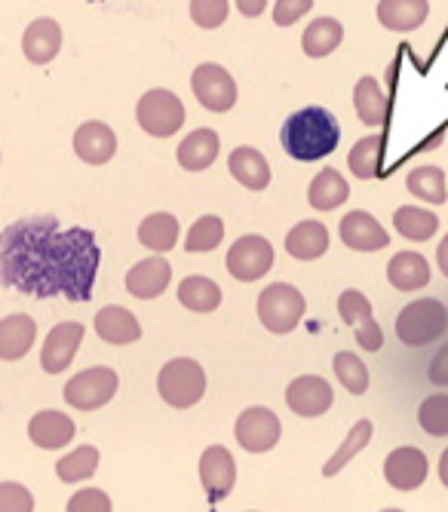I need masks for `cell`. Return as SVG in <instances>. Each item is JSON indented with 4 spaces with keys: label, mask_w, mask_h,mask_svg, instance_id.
<instances>
[{
    "label": "cell",
    "mask_w": 448,
    "mask_h": 512,
    "mask_svg": "<svg viewBox=\"0 0 448 512\" xmlns=\"http://www.w3.org/2000/svg\"><path fill=\"white\" fill-rule=\"evenodd\" d=\"M99 243L86 227H59L53 215L25 218L0 234V286L31 298L89 301L99 273Z\"/></svg>",
    "instance_id": "1"
},
{
    "label": "cell",
    "mask_w": 448,
    "mask_h": 512,
    "mask_svg": "<svg viewBox=\"0 0 448 512\" xmlns=\"http://www.w3.org/2000/svg\"><path fill=\"white\" fill-rule=\"evenodd\" d=\"M341 142V126L329 108L307 105L286 117L280 129V145L283 151L298 163H317L338 151Z\"/></svg>",
    "instance_id": "2"
},
{
    "label": "cell",
    "mask_w": 448,
    "mask_h": 512,
    "mask_svg": "<svg viewBox=\"0 0 448 512\" xmlns=\"http://www.w3.org/2000/svg\"><path fill=\"white\" fill-rule=\"evenodd\" d=\"M206 387H209L206 368L197 359H191V356H175V359H169L160 368V375H157V393L175 411L194 408L206 396Z\"/></svg>",
    "instance_id": "3"
},
{
    "label": "cell",
    "mask_w": 448,
    "mask_h": 512,
    "mask_svg": "<svg viewBox=\"0 0 448 512\" xmlns=\"http://www.w3.org/2000/svg\"><path fill=\"white\" fill-rule=\"evenodd\" d=\"M448 332V307L439 298H418L396 316V338L406 347H427Z\"/></svg>",
    "instance_id": "4"
},
{
    "label": "cell",
    "mask_w": 448,
    "mask_h": 512,
    "mask_svg": "<svg viewBox=\"0 0 448 512\" xmlns=\"http://www.w3.org/2000/svg\"><path fill=\"white\" fill-rule=\"evenodd\" d=\"M255 310L258 322L271 335H292L307 313V301L304 292H298L292 283H271L264 292H258Z\"/></svg>",
    "instance_id": "5"
},
{
    "label": "cell",
    "mask_w": 448,
    "mask_h": 512,
    "mask_svg": "<svg viewBox=\"0 0 448 512\" xmlns=\"http://www.w3.org/2000/svg\"><path fill=\"white\" fill-rule=\"evenodd\" d=\"M185 105L175 96L172 89H148L145 96L136 105V123L142 126V132H148L151 138H172L178 129L185 126Z\"/></svg>",
    "instance_id": "6"
},
{
    "label": "cell",
    "mask_w": 448,
    "mask_h": 512,
    "mask_svg": "<svg viewBox=\"0 0 448 512\" xmlns=\"http://www.w3.org/2000/svg\"><path fill=\"white\" fill-rule=\"evenodd\" d=\"M117 390H120L117 371L108 365H93V368L77 371V375L65 384L62 396L77 411H96V408L108 405L117 396Z\"/></svg>",
    "instance_id": "7"
},
{
    "label": "cell",
    "mask_w": 448,
    "mask_h": 512,
    "mask_svg": "<svg viewBox=\"0 0 448 512\" xmlns=\"http://www.w3.org/2000/svg\"><path fill=\"white\" fill-rule=\"evenodd\" d=\"M191 89H194V96L197 102L212 111V114H228L237 99H240V92H237V80L231 77V71L218 65V62H203L194 68L191 74Z\"/></svg>",
    "instance_id": "8"
},
{
    "label": "cell",
    "mask_w": 448,
    "mask_h": 512,
    "mask_svg": "<svg viewBox=\"0 0 448 512\" xmlns=\"http://www.w3.org/2000/svg\"><path fill=\"white\" fill-rule=\"evenodd\" d=\"M274 246L267 243L261 234H246L237 243H231L224 267L237 279V283H255V279L267 276L274 267Z\"/></svg>",
    "instance_id": "9"
},
{
    "label": "cell",
    "mask_w": 448,
    "mask_h": 512,
    "mask_svg": "<svg viewBox=\"0 0 448 512\" xmlns=\"http://www.w3.org/2000/svg\"><path fill=\"white\" fill-rule=\"evenodd\" d=\"M234 439H237L240 448H246L249 454H264V451H271V448L280 445V439H283V424H280V417H277L271 408L252 405V408H246V411L237 417V424H234Z\"/></svg>",
    "instance_id": "10"
},
{
    "label": "cell",
    "mask_w": 448,
    "mask_h": 512,
    "mask_svg": "<svg viewBox=\"0 0 448 512\" xmlns=\"http://www.w3.org/2000/svg\"><path fill=\"white\" fill-rule=\"evenodd\" d=\"M338 316L344 319V325H350L356 344L369 353H378L384 347V332L372 313V301L360 292V289H344L338 295Z\"/></svg>",
    "instance_id": "11"
},
{
    "label": "cell",
    "mask_w": 448,
    "mask_h": 512,
    "mask_svg": "<svg viewBox=\"0 0 448 512\" xmlns=\"http://www.w3.org/2000/svg\"><path fill=\"white\" fill-rule=\"evenodd\" d=\"M427 476H430V460L415 445L393 448L384 460V479L393 491H415L427 482Z\"/></svg>",
    "instance_id": "12"
},
{
    "label": "cell",
    "mask_w": 448,
    "mask_h": 512,
    "mask_svg": "<svg viewBox=\"0 0 448 512\" xmlns=\"http://www.w3.org/2000/svg\"><path fill=\"white\" fill-rule=\"evenodd\" d=\"M200 482L209 503L224 500L237 485V460L224 445H209L200 454Z\"/></svg>",
    "instance_id": "13"
},
{
    "label": "cell",
    "mask_w": 448,
    "mask_h": 512,
    "mask_svg": "<svg viewBox=\"0 0 448 512\" xmlns=\"http://www.w3.org/2000/svg\"><path fill=\"white\" fill-rule=\"evenodd\" d=\"M338 237L353 252H381L390 246V234L366 209H350L338 224Z\"/></svg>",
    "instance_id": "14"
},
{
    "label": "cell",
    "mask_w": 448,
    "mask_h": 512,
    "mask_svg": "<svg viewBox=\"0 0 448 512\" xmlns=\"http://www.w3.org/2000/svg\"><path fill=\"white\" fill-rule=\"evenodd\" d=\"M335 402V390L320 375H301L286 387V405L298 417H323Z\"/></svg>",
    "instance_id": "15"
},
{
    "label": "cell",
    "mask_w": 448,
    "mask_h": 512,
    "mask_svg": "<svg viewBox=\"0 0 448 512\" xmlns=\"http://www.w3.org/2000/svg\"><path fill=\"white\" fill-rule=\"evenodd\" d=\"M86 329L80 322H59L56 329H50L47 341L40 347V365L47 375H62V371L74 362L80 344H83Z\"/></svg>",
    "instance_id": "16"
},
{
    "label": "cell",
    "mask_w": 448,
    "mask_h": 512,
    "mask_svg": "<svg viewBox=\"0 0 448 512\" xmlns=\"http://www.w3.org/2000/svg\"><path fill=\"white\" fill-rule=\"evenodd\" d=\"M74 154L86 166H105L117 154V132L102 120H86L74 132Z\"/></svg>",
    "instance_id": "17"
},
{
    "label": "cell",
    "mask_w": 448,
    "mask_h": 512,
    "mask_svg": "<svg viewBox=\"0 0 448 512\" xmlns=\"http://www.w3.org/2000/svg\"><path fill=\"white\" fill-rule=\"evenodd\" d=\"M172 283V264L163 255H151L139 264H132L126 273V292L139 301L160 298Z\"/></svg>",
    "instance_id": "18"
},
{
    "label": "cell",
    "mask_w": 448,
    "mask_h": 512,
    "mask_svg": "<svg viewBox=\"0 0 448 512\" xmlns=\"http://www.w3.org/2000/svg\"><path fill=\"white\" fill-rule=\"evenodd\" d=\"M96 335L105 341V344H114V347H126V344H136L142 341V322L139 316L120 307V304H108L96 313Z\"/></svg>",
    "instance_id": "19"
},
{
    "label": "cell",
    "mask_w": 448,
    "mask_h": 512,
    "mask_svg": "<svg viewBox=\"0 0 448 512\" xmlns=\"http://www.w3.org/2000/svg\"><path fill=\"white\" fill-rule=\"evenodd\" d=\"M62 50V28L56 19H34L22 34V53L31 65H50Z\"/></svg>",
    "instance_id": "20"
},
{
    "label": "cell",
    "mask_w": 448,
    "mask_h": 512,
    "mask_svg": "<svg viewBox=\"0 0 448 512\" xmlns=\"http://www.w3.org/2000/svg\"><path fill=\"white\" fill-rule=\"evenodd\" d=\"M77 427L68 414L56 411V408H47V411H37L28 424V439L43 448V451H59L65 448L71 439H74Z\"/></svg>",
    "instance_id": "21"
},
{
    "label": "cell",
    "mask_w": 448,
    "mask_h": 512,
    "mask_svg": "<svg viewBox=\"0 0 448 512\" xmlns=\"http://www.w3.org/2000/svg\"><path fill=\"white\" fill-rule=\"evenodd\" d=\"M221 151V138L215 129H194L182 138V145L175 148V160L185 172H206Z\"/></svg>",
    "instance_id": "22"
},
{
    "label": "cell",
    "mask_w": 448,
    "mask_h": 512,
    "mask_svg": "<svg viewBox=\"0 0 448 512\" xmlns=\"http://www.w3.org/2000/svg\"><path fill=\"white\" fill-rule=\"evenodd\" d=\"M375 16L387 31L409 34V31H418L427 22L430 0H378Z\"/></svg>",
    "instance_id": "23"
},
{
    "label": "cell",
    "mask_w": 448,
    "mask_h": 512,
    "mask_svg": "<svg viewBox=\"0 0 448 512\" xmlns=\"http://www.w3.org/2000/svg\"><path fill=\"white\" fill-rule=\"evenodd\" d=\"M430 261L421 255V252H396L387 264V283L396 289V292H418V289H427L430 283Z\"/></svg>",
    "instance_id": "24"
},
{
    "label": "cell",
    "mask_w": 448,
    "mask_h": 512,
    "mask_svg": "<svg viewBox=\"0 0 448 512\" xmlns=\"http://www.w3.org/2000/svg\"><path fill=\"white\" fill-rule=\"evenodd\" d=\"M329 227L323 221H298L289 234L283 249L295 258V261H317L329 252Z\"/></svg>",
    "instance_id": "25"
},
{
    "label": "cell",
    "mask_w": 448,
    "mask_h": 512,
    "mask_svg": "<svg viewBox=\"0 0 448 512\" xmlns=\"http://www.w3.org/2000/svg\"><path fill=\"white\" fill-rule=\"evenodd\" d=\"M37 341V322L25 313H10L0 319V359L19 362Z\"/></svg>",
    "instance_id": "26"
},
{
    "label": "cell",
    "mask_w": 448,
    "mask_h": 512,
    "mask_svg": "<svg viewBox=\"0 0 448 512\" xmlns=\"http://www.w3.org/2000/svg\"><path fill=\"white\" fill-rule=\"evenodd\" d=\"M353 108L366 126L381 129L390 117V96L375 77H360L353 86Z\"/></svg>",
    "instance_id": "27"
},
{
    "label": "cell",
    "mask_w": 448,
    "mask_h": 512,
    "mask_svg": "<svg viewBox=\"0 0 448 512\" xmlns=\"http://www.w3.org/2000/svg\"><path fill=\"white\" fill-rule=\"evenodd\" d=\"M228 169L246 191H264L267 184H271V163H267V157L261 151H255L249 145H240L231 151Z\"/></svg>",
    "instance_id": "28"
},
{
    "label": "cell",
    "mask_w": 448,
    "mask_h": 512,
    "mask_svg": "<svg viewBox=\"0 0 448 512\" xmlns=\"http://www.w3.org/2000/svg\"><path fill=\"white\" fill-rule=\"evenodd\" d=\"M178 237H182V224L172 212H151L142 224H139V243L151 252V255H166L178 246Z\"/></svg>",
    "instance_id": "29"
},
{
    "label": "cell",
    "mask_w": 448,
    "mask_h": 512,
    "mask_svg": "<svg viewBox=\"0 0 448 512\" xmlns=\"http://www.w3.org/2000/svg\"><path fill=\"white\" fill-rule=\"evenodd\" d=\"M350 197V184L338 169H323L313 175L310 188H307V203L317 212H335L338 206H344Z\"/></svg>",
    "instance_id": "30"
},
{
    "label": "cell",
    "mask_w": 448,
    "mask_h": 512,
    "mask_svg": "<svg viewBox=\"0 0 448 512\" xmlns=\"http://www.w3.org/2000/svg\"><path fill=\"white\" fill-rule=\"evenodd\" d=\"M344 40V25L332 16H320V19H313L304 34H301V50L304 56L310 59H326L332 56L338 46Z\"/></svg>",
    "instance_id": "31"
},
{
    "label": "cell",
    "mask_w": 448,
    "mask_h": 512,
    "mask_svg": "<svg viewBox=\"0 0 448 512\" xmlns=\"http://www.w3.org/2000/svg\"><path fill=\"white\" fill-rule=\"evenodd\" d=\"M178 304H182L185 310H191V313H212V310H218L221 307V286L215 283V279H209V276H200V273H194V276H185L182 283H178Z\"/></svg>",
    "instance_id": "32"
},
{
    "label": "cell",
    "mask_w": 448,
    "mask_h": 512,
    "mask_svg": "<svg viewBox=\"0 0 448 512\" xmlns=\"http://www.w3.org/2000/svg\"><path fill=\"white\" fill-rule=\"evenodd\" d=\"M372 436H375V424L369 421V417H363V421H356V424L350 427L347 439L341 442V448H338V451L323 463V476H326V479L338 476V473L347 467V463H353V457H356V454H363V451L369 448Z\"/></svg>",
    "instance_id": "33"
},
{
    "label": "cell",
    "mask_w": 448,
    "mask_h": 512,
    "mask_svg": "<svg viewBox=\"0 0 448 512\" xmlns=\"http://www.w3.org/2000/svg\"><path fill=\"white\" fill-rule=\"evenodd\" d=\"M393 227H396L399 237H406L412 243H427V240L436 237L439 218L424 206H399L393 212Z\"/></svg>",
    "instance_id": "34"
},
{
    "label": "cell",
    "mask_w": 448,
    "mask_h": 512,
    "mask_svg": "<svg viewBox=\"0 0 448 512\" xmlns=\"http://www.w3.org/2000/svg\"><path fill=\"white\" fill-rule=\"evenodd\" d=\"M406 188L412 197H418L427 206H442L448 200V181L439 166H418L409 172Z\"/></svg>",
    "instance_id": "35"
},
{
    "label": "cell",
    "mask_w": 448,
    "mask_h": 512,
    "mask_svg": "<svg viewBox=\"0 0 448 512\" xmlns=\"http://www.w3.org/2000/svg\"><path fill=\"white\" fill-rule=\"evenodd\" d=\"M99 448L96 445H80L74 448L71 454H65L59 463H56V476L65 482V485H77V482H86V479H93L96 470H99Z\"/></svg>",
    "instance_id": "36"
},
{
    "label": "cell",
    "mask_w": 448,
    "mask_h": 512,
    "mask_svg": "<svg viewBox=\"0 0 448 512\" xmlns=\"http://www.w3.org/2000/svg\"><path fill=\"white\" fill-rule=\"evenodd\" d=\"M381 154H384V135L381 132L360 138V142H356L347 154V166H350L353 178H360V181L375 178L381 169Z\"/></svg>",
    "instance_id": "37"
},
{
    "label": "cell",
    "mask_w": 448,
    "mask_h": 512,
    "mask_svg": "<svg viewBox=\"0 0 448 512\" xmlns=\"http://www.w3.org/2000/svg\"><path fill=\"white\" fill-rule=\"evenodd\" d=\"M332 371L338 384L350 393V396H363L369 390V368L360 356H353L350 350H341L335 353L332 359Z\"/></svg>",
    "instance_id": "38"
},
{
    "label": "cell",
    "mask_w": 448,
    "mask_h": 512,
    "mask_svg": "<svg viewBox=\"0 0 448 512\" xmlns=\"http://www.w3.org/2000/svg\"><path fill=\"white\" fill-rule=\"evenodd\" d=\"M224 243V221L218 215L197 218L185 234V252H215Z\"/></svg>",
    "instance_id": "39"
},
{
    "label": "cell",
    "mask_w": 448,
    "mask_h": 512,
    "mask_svg": "<svg viewBox=\"0 0 448 512\" xmlns=\"http://www.w3.org/2000/svg\"><path fill=\"white\" fill-rule=\"evenodd\" d=\"M418 424L427 436H436V439L448 436V393H433L421 402Z\"/></svg>",
    "instance_id": "40"
},
{
    "label": "cell",
    "mask_w": 448,
    "mask_h": 512,
    "mask_svg": "<svg viewBox=\"0 0 448 512\" xmlns=\"http://www.w3.org/2000/svg\"><path fill=\"white\" fill-rule=\"evenodd\" d=\"M231 13V0H191V19L197 28L215 31L228 22Z\"/></svg>",
    "instance_id": "41"
},
{
    "label": "cell",
    "mask_w": 448,
    "mask_h": 512,
    "mask_svg": "<svg viewBox=\"0 0 448 512\" xmlns=\"http://www.w3.org/2000/svg\"><path fill=\"white\" fill-rule=\"evenodd\" d=\"M65 512H114V503L102 488H80L68 500Z\"/></svg>",
    "instance_id": "42"
},
{
    "label": "cell",
    "mask_w": 448,
    "mask_h": 512,
    "mask_svg": "<svg viewBox=\"0 0 448 512\" xmlns=\"http://www.w3.org/2000/svg\"><path fill=\"white\" fill-rule=\"evenodd\" d=\"M0 512H34V494L22 482H0Z\"/></svg>",
    "instance_id": "43"
},
{
    "label": "cell",
    "mask_w": 448,
    "mask_h": 512,
    "mask_svg": "<svg viewBox=\"0 0 448 512\" xmlns=\"http://www.w3.org/2000/svg\"><path fill=\"white\" fill-rule=\"evenodd\" d=\"M310 10H313V0H277L274 4V25L289 28L298 19H304Z\"/></svg>",
    "instance_id": "44"
},
{
    "label": "cell",
    "mask_w": 448,
    "mask_h": 512,
    "mask_svg": "<svg viewBox=\"0 0 448 512\" xmlns=\"http://www.w3.org/2000/svg\"><path fill=\"white\" fill-rule=\"evenodd\" d=\"M427 375H430V384H436V387H448V344L433 356Z\"/></svg>",
    "instance_id": "45"
},
{
    "label": "cell",
    "mask_w": 448,
    "mask_h": 512,
    "mask_svg": "<svg viewBox=\"0 0 448 512\" xmlns=\"http://www.w3.org/2000/svg\"><path fill=\"white\" fill-rule=\"evenodd\" d=\"M234 4H237L240 16H246V19H258L267 10V0H234Z\"/></svg>",
    "instance_id": "46"
},
{
    "label": "cell",
    "mask_w": 448,
    "mask_h": 512,
    "mask_svg": "<svg viewBox=\"0 0 448 512\" xmlns=\"http://www.w3.org/2000/svg\"><path fill=\"white\" fill-rule=\"evenodd\" d=\"M436 267L442 270V276L448 279V234L442 237V243L436 246Z\"/></svg>",
    "instance_id": "47"
},
{
    "label": "cell",
    "mask_w": 448,
    "mask_h": 512,
    "mask_svg": "<svg viewBox=\"0 0 448 512\" xmlns=\"http://www.w3.org/2000/svg\"><path fill=\"white\" fill-rule=\"evenodd\" d=\"M439 479H442V485L448 488V448H445L442 457H439Z\"/></svg>",
    "instance_id": "48"
},
{
    "label": "cell",
    "mask_w": 448,
    "mask_h": 512,
    "mask_svg": "<svg viewBox=\"0 0 448 512\" xmlns=\"http://www.w3.org/2000/svg\"><path fill=\"white\" fill-rule=\"evenodd\" d=\"M384 512H402V509H396V506H390V509H384Z\"/></svg>",
    "instance_id": "49"
}]
</instances>
